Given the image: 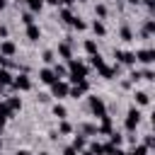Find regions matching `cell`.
Returning <instances> with one entry per match:
<instances>
[{
  "label": "cell",
  "mask_w": 155,
  "mask_h": 155,
  "mask_svg": "<svg viewBox=\"0 0 155 155\" xmlns=\"http://www.w3.org/2000/svg\"><path fill=\"white\" fill-rule=\"evenodd\" d=\"M148 153H150V150H148L143 143H136V145H133V148H131L126 155H148Z\"/></svg>",
  "instance_id": "cell-33"
},
{
  "label": "cell",
  "mask_w": 155,
  "mask_h": 155,
  "mask_svg": "<svg viewBox=\"0 0 155 155\" xmlns=\"http://www.w3.org/2000/svg\"><path fill=\"white\" fill-rule=\"evenodd\" d=\"M36 155H51V153H48V150H41V153H36Z\"/></svg>",
  "instance_id": "cell-48"
},
{
  "label": "cell",
  "mask_w": 155,
  "mask_h": 155,
  "mask_svg": "<svg viewBox=\"0 0 155 155\" xmlns=\"http://www.w3.org/2000/svg\"><path fill=\"white\" fill-rule=\"evenodd\" d=\"M61 155H80V153H78V150H75V148H70V145H65V148H63V153H61Z\"/></svg>",
  "instance_id": "cell-42"
},
{
  "label": "cell",
  "mask_w": 155,
  "mask_h": 155,
  "mask_svg": "<svg viewBox=\"0 0 155 155\" xmlns=\"http://www.w3.org/2000/svg\"><path fill=\"white\" fill-rule=\"evenodd\" d=\"M44 5H51V7H58V0H41Z\"/></svg>",
  "instance_id": "cell-45"
},
{
  "label": "cell",
  "mask_w": 155,
  "mask_h": 155,
  "mask_svg": "<svg viewBox=\"0 0 155 155\" xmlns=\"http://www.w3.org/2000/svg\"><path fill=\"white\" fill-rule=\"evenodd\" d=\"M70 27H73L75 31H85V29H87V22H85L82 17H73V22H70Z\"/></svg>",
  "instance_id": "cell-32"
},
{
  "label": "cell",
  "mask_w": 155,
  "mask_h": 155,
  "mask_svg": "<svg viewBox=\"0 0 155 155\" xmlns=\"http://www.w3.org/2000/svg\"><path fill=\"white\" fill-rule=\"evenodd\" d=\"M97 73H99V75H102L104 80H114V78H116V73H119V63H116L114 68L104 63V65H99V68H97Z\"/></svg>",
  "instance_id": "cell-11"
},
{
  "label": "cell",
  "mask_w": 155,
  "mask_h": 155,
  "mask_svg": "<svg viewBox=\"0 0 155 155\" xmlns=\"http://www.w3.org/2000/svg\"><path fill=\"white\" fill-rule=\"evenodd\" d=\"M104 155H126V150L121 145H111V143H104Z\"/></svg>",
  "instance_id": "cell-27"
},
{
  "label": "cell",
  "mask_w": 155,
  "mask_h": 155,
  "mask_svg": "<svg viewBox=\"0 0 155 155\" xmlns=\"http://www.w3.org/2000/svg\"><path fill=\"white\" fill-rule=\"evenodd\" d=\"M87 109H90V114H92L94 119H102V116L109 114V111H107V102H104L102 97H97V94H90V97H87Z\"/></svg>",
  "instance_id": "cell-1"
},
{
  "label": "cell",
  "mask_w": 155,
  "mask_h": 155,
  "mask_svg": "<svg viewBox=\"0 0 155 155\" xmlns=\"http://www.w3.org/2000/svg\"><path fill=\"white\" fill-rule=\"evenodd\" d=\"M19 19H22V24H24V27H29V24H34V22H36V15H31L29 10H24V12L19 15Z\"/></svg>",
  "instance_id": "cell-31"
},
{
  "label": "cell",
  "mask_w": 155,
  "mask_h": 155,
  "mask_svg": "<svg viewBox=\"0 0 155 155\" xmlns=\"http://www.w3.org/2000/svg\"><path fill=\"white\" fill-rule=\"evenodd\" d=\"M0 56L2 58H15L17 56V44L12 39H2L0 41Z\"/></svg>",
  "instance_id": "cell-8"
},
{
  "label": "cell",
  "mask_w": 155,
  "mask_h": 155,
  "mask_svg": "<svg viewBox=\"0 0 155 155\" xmlns=\"http://www.w3.org/2000/svg\"><path fill=\"white\" fill-rule=\"evenodd\" d=\"M7 36H10V29H7L5 24H0V41H2V39H7Z\"/></svg>",
  "instance_id": "cell-41"
},
{
  "label": "cell",
  "mask_w": 155,
  "mask_h": 155,
  "mask_svg": "<svg viewBox=\"0 0 155 155\" xmlns=\"http://www.w3.org/2000/svg\"><path fill=\"white\" fill-rule=\"evenodd\" d=\"M136 53V63H140V65H145V68H153V63H155V48H138V51H133Z\"/></svg>",
  "instance_id": "cell-4"
},
{
  "label": "cell",
  "mask_w": 155,
  "mask_h": 155,
  "mask_svg": "<svg viewBox=\"0 0 155 155\" xmlns=\"http://www.w3.org/2000/svg\"><path fill=\"white\" fill-rule=\"evenodd\" d=\"M140 119H143L140 109H138V107H128L126 119H124V128H126V133H133V131L140 126Z\"/></svg>",
  "instance_id": "cell-2"
},
{
  "label": "cell",
  "mask_w": 155,
  "mask_h": 155,
  "mask_svg": "<svg viewBox=\"0 0 155 155\" xmlns=\"http://www.w3.org/2000/svg\"><path fill=\"white\" fill-rule=\"evenodd\" d=\"M78 133H87V136H97V126L94 124H80Z\"/></svg>",
  "instance_id": "cell-29"
},
{
  "label": "cell",
  "mask_w": 155,
  "mask_h": 155,
  "mask_svg": "<svg viewBox=\"0 0 155 155\" xmlns=\"http://www.w3.org/2000/svg\"><path fill=\"white\" fill-rule=\"evenodd\" d=\"M150 34H155V19H153V17H148V19H145L140 36H143V39H150Z\"/></svg>",
  "instance_id": "cell-22"
},
{
  "label": "cell",
  "mask_w": 155,
  "mask_h": 155,
  "mask_svg": "<svg viewBox=\"0 0 155 155\" xmlns=\"http://www.w3.org/2000/svg\"><path fill=\"white\" fill-rule=\"evenodd\" d=\"M119 36H121V41H126V44H131V41L136 39V34H133V29H131L128 24H121V29H119Z\"/></svg>",
  "instance_id": "cell-20"
},
{
  "label": "cell",
  "mask_w": 155,
  "mask_h": 155,
  "mask_svg": "<svg viewBox=\"0 0 155 155\" xmlns=\"http://www.w3.org/2000/svg\"><path fill=\"white\" fill-rule=\"evenodd\" d=\"M140 80H148V82H153V80H155V73H153V68H145V70H140Z\"/></svg>",
  "instance_id": "cell-37"
},
{
  "label": "cell",
  "mask_w": 155,
  "mask_h": 155,
  "mask_svg": "<svg viewBox=\"0 0 155 155\" xmlns=\"http://www.w3.org/2000/svg\"><path fill=\"white\" fill-rule=\"evenodd\" d=\"M80 155H92V153H90V150H82V153H80Z\"/></svg>",
  "instance_id": "cell-50"
},
{
  "label": "cell",
  "mask_w": 155,
  "mask_h": 155,
  "mask_svg": "<svg viewBox=\"0 0 155 155\" xmlns=\"http://www.w3.org/2000/svg\"><path fill=\"white\" fill-rule=\"evenodd\" d=\"M10 87L17 90V92H29V90L34 87V82H31L29 73H17V75L12 78V85H10Z\"/></svg>",
  "instance_id": "cell-3"
},
{
  "label": "cell",
  "mask_w": 155,
  "mask_h": 155,
  "mask_svg": "<svg viewBox=\"0 0 155 155\" xmlns=\"http://www.w3.org/2000/svg\"><path fill=\"white\" fill-rule=\"evenodd\" d=\"M70 148H75L78 153H82V150L87 148V138H85L82 133H78V131H75V136H73V140H70Z\"/></svg>",
  "instance_id": "cell-16"
},
{
  "label": "cell",
  "mask_w": 155,
  "mask_h": 155,
  "mask_svg": "<svg viewBox=\"0 0 155 155\" xmlns=\"http://www.w3.org/2000/svg\"><path fill=\"white\" fill-rule=\"evenodd\" d=\"M87 27L94 31V36H99V39H104V36H107V24H104L102 19H92Z\"/></svg>",
  "instance_id": "cell-13"
},
{
  "label": "cell",
  "mask_w": 155,
  "mask_h": 155,
  "mask_svg": "<svg viewBox=\"0 0 155 155\" xmlns=\"http://www.w3.org/2000/svg\"><path fill=\"white\" fill-rule=\"evenodd\" d=\"M39 80H41L44 85H53V82H56L58 78H56V73L51 70V65H44V68L39 70Z\"/></svg>",
  "instance_id": "cell-9"
},
{
  "label": "cell",
  "mask_w": 155,
  "mask_h": 155,
  "mask_svg": "<svg viewBox=\"0 0 155 155\" xmlns=\"http://www.w3.org/2000/svg\"><path fill=\"white\" fill-rule=\"evenodd\" d=\"M75 0H58V7H73Z\"/></svg>",
  "instance_id": "cell-43"
},
{
  "label": "cell",
  "mask_w": 155,
  "mask_h": 155,
  "mask_svg": "<svg viewBox=\"0 0 155 155\" xmlns=\"http://www.w3.org/2000/svg\"><path fill=\"white\" fill-rule=\"evenodd\" d=\"M51 111H53V116H56V119H58V121H61V119H68V109H65V107H63V104H61V102H56V104H53V109H51Z\"/></svg>",
  "instance_id": "cell-25"
},
{
  "label": "cell",
  "mask_w": 155,
  "mask_h": 155,
  "mask_svg": "<svg viewBox=\"0 0 155 155\" xmlns=\"http://www.w3.org/2000/svg\"><path fill=\"white\" fill-rule=\"evenodd\" d=\"M53 53H58L65 63H68L70 58H75V56H73V48H70V44H68V41H61V44H58V48H56Z\"/></svg>",
  "instance_id": "cell-10"
},
{
  "label": "cell",
  "mask_w": 155,
  "mask_h": 155,
  "mask_svg": "<svg viewBox=\"0 0 155 155\" xmlns=\"http://www.w3.org/2000/svg\"><path fill=\"white\" fill-rule=\"evenodd\" d=\"M7 119H12V111L7 109V104L5 102H0V126H5V121Z\"/></svg>",
  "instance_id": "cell-30"
},
{
  "label": "cell",
  "mask_w": 155,
  "mask_h": 155,
  "mask_svg": "<svg viewBox=\"0 0 155 155\" xmlns=\"http://www.w3.org/2000/svg\"><path fill=\"white\" fill-rule=\"evenodd\" d=\"M73 7H58V19L63 22V24H70L73 22Z\"/></svg>",
  "instance_id": "cell-19"
},
{
  "label": "cell",
  "mask_w": 155,
  "mask_h": 155,
  "mask_svg": "<svg viewBox=\"0 0 155 155\" xmlns=\"http://www.w3.org/2000/svg\"><path fill=\"white\" fill-rule=\"evenodd\" d=\"M97 121H99L97 133H107V136H109V133L114 131V128H111V126H114V121H111V116H109V114H107V116H102V119H97Z\"/></svg>",
  "instance_id": "cell-14"
},
{
  "label": "cell",
  "mask_w": 155,
  "mask_h": 155,
  "mask_svg": "<svg viewBox=\"0 0 155 155\" xmlns=\"http://www.w3.org/2000/svg\"><path fill=\"white\" fill-rule=\"evenodd\" d=\"M107 15H109V12H107V5H104V2H97V5H94V17L104 22V19H107Z\"/></svg>",
  "instance_id": "cell-28"
},
{
  "label": "cell",
  "mask_w": 155,
  "mask_h": 155,
  "mask_svg": "<svg viewBox=\"0 0 155 155\" xmlns=\"http://www.w3.org/2000/svg\"><path fill=\"white\" fill-rule=\"evenodd\" d=\"M133 102H136L133 107H138V109H140V107H148V104H150V94H148L145 90H136V92H133Z\"/></svg>",
  "instance_id": "cell-12"
},
{
  "label": "cell",
  "mask_w": 155,
  "mask_h": 155,
  "mask_svg": "<svg viewBox=\"0 0 155 155\" xmlns=\"http://www.w3.org/2000/svg\"><path fill=\"white\" fill-rule=\"evenodd\" d=\"M12 78H15V73H12V70H7V68H0V90L10 87V85H12Z\"/></svg>",
  "instance_id": "cell-17"
},
{
  "label": "cell",
  "mask_w": 155,
  "mask_h": 155,
  "mask_svg": "<svg viewBox=\"0 0 155 155\" xmlns=\"http://www.w3.org/2000/svg\"><path fill=\"white\" fill-rule=\"evenodd\" d=\"M51 87V97H56L58 102L61 99H65L68 97V90H70V85H68V80H56L53 85H48Z\"/></svg>",
  "instance_id": "cell-5"
},
{
  "label": "cell",
  "mask_w": 155,
  "mask_h": 155,
  "mask_svg": "<svg viewBox=\"0 0 155 155\" xmlns=\"http://www.w3.org/2000/svg\"><path fill=\"white\" fill-rule=\"evenodd\" d=\"M5 104H7V109L15 114V111H19V109H22V97H19V94H12V97H7V99H5Z\"/></svg>",
  "instance_id": "cell-18"
},
{
  "label": "cell",
  "mask_w": 155,
  "mask_h": 155,
  "mask_svg": "<svg viewBox=\"0 0 155 155\" xmlns=\"http://www.w3.org/2000/svg\"><path fill=\"white\" fill-rule=\"evenodd\" d=\"M87 92H90V80H80V82L70 85V90H68V97H73V99H80V97H85Z\"/></svg>",
  "instance_id": "cell-6"
},
{
  "label": "cell",
  "mask_w": 155,
  "mask_h": 155,
  "mask_svg": "<svg viewBox=\"0 0 155 155\" xmlns=\"http://www.w3.org/2000/svg\"><path fill=\"white\" fill-rule=\"evenodd\" d=\"M128 5H140V0H126Z\"/></svg>",
  "instance_id": "cell-47"
},
{
  "label": "cell",
  "mask_w": 155,
  "mask_h": 155,
  "mask_svg": "<svg viewBox=\"0 0 155 155\" xmlns=\"http://www.w3.org/2000/svg\"><path fill=\"white\" fill-rule=\"evenodd\" d=\"M0 148H2V126H0Z\"/></svg>",
  "instance_id": "cell-49"
},
{
  "label": "cell",
  "mask_w": 155,
  "mask_h": 155,
  "mask_svg": "<svg viewBox=\"0 0 155 155\" xmlns=\"http://www.w3.org/2000/svg\"><path fill=\"white\" fill-rule=\"evenodd\" d=\"M140 80V70H131V75H128V82H138Z\"/></svg>",
  "instance_id": "cell-40"
},
{
  "label": "cell",
  "mask_w": 155,
  "mask_h": 155,
  "mask_svg": "<svg viewBox=\"0 0 155 155\" xmlns=\"http://www.w3.org/2000/svg\"><path fill=\"white\" fill-rule=\"evenodd\" d=\"M0 155H2V153H0Z\"/></svg>",
  "instance_id": "cell-52"
},
{
  "label": "cell",
  "mask_w": 155,
  "mask_h": 155,
  "mask_svg": "<svg viewBox=\"0 0 155 155\" xmlns=\"http://www.w3.org/2000/svg\"><path fill=\"white\" fill-rule=\"evenodd\" d=\"M5 7H7V0H0V12H2Z\"/></svg>",
  "instance_id": "cell-46"
},
{
  "label": "cell",
  "mask_w": 155,
  "mask_h": 155,
  "mask_svg": "<svg viewBox=\"0 0 155 155\" xmlns=\"http://www.w3.org/2000/svg\"><path fill=\"white\" fill-rule=\"evenodd\" d=\"M41 61H44L46 65H53V63H56V53H53L51 48H46V51L41 53Z\"/></svg>",
  "instance_id": "cell-34"
},
{
  "label": "cell",
  "mask_w": 155,
  "mask_h": 155,
  "mask_svg": "<svg viewBox=\"0 0 155 155\" xmlns=\"http://www.w3.org/2000/svg\"><path fill=\"white\" fill-rule=\"evenodd\" d=\"M143 145H145L148 150L155 148V136H153V133H145V136H143Z\"/></svg>",
  "instance_id": "cell-38"
},
{
  "label": "cell",
  "mask_w": 155,
  "mask_h": 155,
  "mask_svg": "<svg viewBox=\"0 0 155 155\" xmlns=\"http://www.w3.org/2000/svg\"><path fill=\"white\" fill-rule=\"evenodd\" d=\"M85 150H90L92 155H104V143H99V140H90Z\"/></svg>",
  "instance_id": "cell-24"
},
{
  "label": "cell",
  "mask_w": 155,
  "mask_h": 155,
  "mask_svg": "<svg viewBox=\"0 0 155 155\" xmlns=\"http://www.w3.org/2000/svg\"><path fill=\"white\" fill-rule=\"evenodd\" d=\"M58 136H70V133H75V128H73V124L70 121H65V119H61L58 121Z\"/></svg>",
  "instance_id": "cell-21"
},
{
  "label": "cell",
  "mask_w": 155,
  "mask_h": 155,
  "mask_svg": "<svg viewBox=\"0 0 155 155\" xmlns=\"http://www.w3.org/2000/svg\"><path fill=\"white\" fill-rule=\"evenodd\" d=\"M114 58L116 63H124V65H136V53L133 51H121V48H114Z\"/></svg>",
  "instance_id": "cell-7"
},
{
  "label": "cell",
  "mask_w": 155,
  "mask_h": 155,
  "mask_svg": "<svg viewBox=\"0 0 155 155\" xmlns=\"http://www.w3.org/2000/svg\"><path fill=\"white\" fill-rule=\"evenodd\" d=\"M24 5H27V10H29L31 15H39V12L44 10V2H41V0H27Z\"/></svg>",
  "instance_id": "cell-26"
},
{
  "label": "cell",
  "mask_w": 155,
  "mask_h": 155,
  "mask_svg": "<svg viewBox=\"0 0 155 155\" xmlns=\"http://www.w3.org/2000/svg\"><path fill=\"white\" fill-rule=\"evenodd\" d=\"M24 36H27L29 41H39V39H41V27H39L36 22H34V24H29V27L24 29Z\"/></svg>",
  "instance_id": "cell-15"
},
{
  "label": "cell",
  "mask_w": 155,
  "mask_h": 155,
  "mask_svg": "<svg viewBox=\"0 0 155 155\" xmlns=\"http://www.w3.org/2000/svg\"><path fill=\"white\" fill-rule=\"evenodd\" d=\"M82 48H85L87 58H90V56H94V53H99V48H97V41H94V39H85V41H82Z\"/></svg>",
  "instance_id": "cell-23"
},
{
  "label": "cell",
  "mask_w": 155,
  "mask_h": 155,
  "mask_svg": "<svg viewBox=\"0 0 155 155\" xmlns=\"http://www.w3.org/2000/svg\"><path fill=\"white\" fill-rule=\"evenodd\" d=\"M19 2H27V0H19Z\"/></svg>",
  "instance_id": "cell-51"
},
{
  "label": "cell",
  "mask_w": 155,
  "mask_h": 155,
  "mask_svg": "<svg viewBox=\"0 0 155 155\" xmlns=\"http://www.w3.org/2000/svg\"><path fill=\"white\" fill-rule=\"evenodd\" d=\"M15 155H34V153H31V150H27V148H19Z\"/></svg>",
  "instance_id": "cell-44"
},
{
  "label": "cell",
  "mask_w": 155,
  "mask_h": 155,
  "mask_svg": "<svg viewBox=\"0 0 155 155\" xmlns=\"http://www.w3.org/2000/svg\"><path fill=\"white\" fill-rule=\"evenodd\" d=\"M143 5H145V10H148V15H153L155 12V0H140Z\"/></svg>",
  "instance_id": "cell-39"
},
{
  "label": "cell",
  "mask_w": 155,
  "mask_h": 155,
  "mask_svg": "<svg viewBox=\"0 0 155 155\" xmlns=\"http://www.w3.org/2000/svg\"><path fill=\"white\" fill-rule=\"evenodd\" d=\"M90 65L97 70L99 65H104V58H102V53H94V56H90Z\"/></svg>",
  "instance_id": "cell-35"
},
{
  "label": "cell",
  "mask_w": 155,
  "mask_h": 155,
  "mask_svg": "<svg viewBox=\"0 0 155 155\" xmlns=\"http://www.w3.org/2000/svg\"><path fill=\"white\" fill-rule=\"evenodd\" d=\"M107 143H111V145H121V143H124V136H121V133H116V131H111Z\"/></svg>",
  "instance_id": "cell-36"
}]
</instances>
